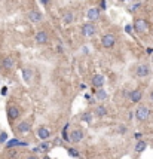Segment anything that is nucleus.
Here are the masks:
<instances>
[{
  "mask_svg": "<svg viewBox=\"0 0 153 159\" xmlns=\"http://www.w3.org/2000/svg\"><path fill=\"white\" fill-rule=\"evenodd\" d=\"M143 98V92L140 89H134L130 92V100L132 103H140Z\"/></svg>",
  "mask_w": 153,
  "mask_h": 159,
  "instance_id": "obj_10",
  "label": "nucleus"
},
{
  "mask_svg": "<svg viewBox=\"0 0 153 159\" xmlns=\"http://www.w3.org/2000/svg\"><path fill=\"white\" fill-rule=\"evenodd\" d=\"M95 114L100 116V117L106 116L107 114V107L106 106H97V109H95Z\"/></svg>",
  "mask_w": 153,
  "mask_h": 159,
  "instance_id": "obj_19",
  "label": "nucleus"
},
{
  "mask_svg": "<svg viewBox=\"0 0 153 159\" xmlns=\"http://www.w3.org/2000/svg\"><path fill=\"white\" fill-rule=\"evenodd\" d=\"M95 98L100 101H106V100H109V94L103 88H98V89H95Z\"/></svg>",
  "mask_w": 153,
  "mask_h": 159,
  "instance_id": "obj_15",
  "label": "nucleus"
},
{
  "mask_svg": "<svg viewBox=\"0 0 153 159\" xmlns=\"http://www.w3.org/2000/svg\"><path fill=\"white\" fill-rule=\"evenodd\" d=\"M135 138L140 140V138H141V132H137V134H135Z\"/></svg>",
  "mask_w": 153,
  "mask_h": 159,
  "instance_id": "obj_30",
  "label": "nucleus"
},
{
  "mask_svg": "<svg viewBox=\"0 0 153 159\" xmlns=\"http://www.w3.org/2000/svg\"><path fill=\"white\" fill-rule=\"evenodd\" d=\"M28 20L31 21V23H40L42 21V13L39 11H31V12H28Z\"/></svg>",
  "mask_w": 153,
  "mask_h": 159,
  "instance_id": "obj_12",
  "label": "nucleus"
},
{
  "mask_svg": "<svg viewBox=\"0 0 153 159\" xmlns=\"http://www.w3.org/2000/svg\"><path fill=\"white\" fill-rule=\"evenodd\" d=\"M2 66L6 68V70H12V68L15 67V60H13V57L3 58V61H2Z\"/></svg>",
  "mask_w": 153,
  "mask_h": 159,
  "instance_id": "obj_13",
  "label": "nucleus"
},
{
  "mask_svg": "<svg viewBox=\"0 0 153 159\" xmlns=\"http://www.w3.org/2000/svg\"><path fill=\"white\" fill-rule=\"evenodd\" d=\"M120 2H125V0H120Z\"/></svg>",
  "mask_w": 153,
  "mask_h": 159,
  "instance_id": "obj_36",
  "label": "nucleus"
},
{
  "mask_svg": "<svg viewBox=\"0 0 153 159\" xmlns=\"http://www.w3.org/2000/svg\"><path fill=\"white\" fill-rule=\"evenodd\" d=\"M15 155H16V152H15V150H13V152H11V153H9V156H11V158H13Z\"/></svg>",
  "mask_w": 153,
  "mask_h": 159,
  "instance_id": "obj_32",
  "label": "nucleus"
},
{
  "mask_svg": "<svg viewBox=\"0 0 153 159\" xmlns=\"http://www.w3.org/2000/svg\"><path fill=\"white\" fill-rule=\"evenodd\" d=\"M115 42H116V39H115V36L113 34H104L103 37H101V43L104 48H113L115 46Z\"/></svg>",
  "mask_w": 153,
  "mask_h": 159,
  "instance_id": "obj_4",
  "label": "nucleus"
},
{
  "mask_svg": "<svg viewBox=\"0 0 153 159\" xmlns=\"http://www.w3.org/2000/svg\"><path fill=\"white\" fill-rule=\"evenodd\" d=\"M27 159H39V158H37V156H28Z\"/></svg>",
  "mask_w": 153,
  "mask_h": 159,
  "instance_id": "obj_34",
  "label": "nucleus"
},
{
  "mask_svg": "<svg viewBox=\"0 0 153 159\" xmlns=\"http://www.w3.org/2000/svg\"><path fill=\"white\" fill-rule=\"evenodd\" d=\"M149 116H150V110H149V107H146V106H140V107L135 110V117H137L138 122H146V121L149 119Z\"/></svg>",
  "mask_w": 153,
  "mask_h": 159,
  "instance_id": "obj_1",
  "label": "nucleus"
},
{
  "mask_svg": "<svg viewBox=\"0 0 153 159\" xmlns=\"http://www.w3.org/2000/svg\"><path fill=\"white\" fill-rule=\"evenodd\" d=\"M45 159H49V158H45Z\"/></svg>",
  "mask_w": 153,
  "mask_h": 159,
  "instance_id": "obj_37",
  "label": "nucleus"
},
{
  "mask_svg": "<svg viewBox=\"0 0 153 159\" xmlns=\"http://www.w3.org/2000/svg\"><path fill=\"white\" fill-rule=\"evenodd\" d=\"M138 8H140V3H135V5H134V6H131L130 8V11H137V9H138Z\"/></svg>",
  "mask_w": 153,
  "mask_h": 159,
  "instance_id": "obj_26",
  "label": "nucleus"
},
{
  "mask_svg": "<svg viewBox=\"0 0 153 159\" xmlns=\"http://www.w3.org/2000/svg\"><path fill=\"white\" fill-rule=\"evenodd\" d=\"M31 76H33V71H31L30 68H24L23 70V79L25 80L27 83L31 82Z\"/></svg>",
  "mask_w": 153,
  "mask_h": 159,
  "instance_id": "obj_17",
  "label": "nucleus"
},
{
  "mask_svg": "<svg viewBox=\"0 0 153 159\" xmlns=\"http://www.w3.org/2000/svg\"><path fill=\"white\" fill-rule=\"evenodd\" d=\"M57 52H62V46H58L57 48Z\"/></svg>",
  "mask_w": 153,
  "mask_h": 159,
  "instance_id": "obj_33",
  "label": "nucleus"
},
{
  "mask_svg": "<svg viewBox=\"0 0 153 159\" xmlns=\"http://www.w3.org/2000/svg\"><path fill=\"white\" fill-rule=\"evenodd\" d=\"M125 31H126L128 34L132 33V30H131V25H126V27H125Z\"/></svg>",
  "mask_w": 153,
  "mask_h": 159,
  "instance_id": "obj_27",
  "label": "nucleus"
},
{
  "mask_svg": "<svg viewBox=\"0 0 153 159\" xmlns=\"http://www.w3.org/2000/svg\"><path fill=\"white\" fill-rule=\"evenodd\" d=\"M6 140H8V134H6V132H2V134H0V144L5 143Z\"/></svg>",
  "mask_w": 153,
  "mask_h": 159,
  "instance_id": "obj_24",
  "label": "nucleus"
},
{
  "mask_svg": "<svg viewBox=\"0 0 153 159\" xmlns=\"http://www.w3.org/2000/svg\"><path fill=\"white\" fill-rule=\"evenodd\" d=\"M95 31H97V28H95L94 24L85 23L82 25V34L85 36V37H92V36L95 34Z\"/></svg>",
  "mask_w": 153,
  "mask_h": 159,
  "instance_id": "obj_3",
  "label": "nucleus"
},
{
  "mask_svg": "<svg viewBox=\"0 0 153 159\" xmlns=\"http://www.w3.org/2000/svg\"><path fill=\"white\" fill-rule=\"evenodd\" d=\"M147 147V144L144 143V141H138L137 144H135V152H138V153H141L144 152V149Z\"/></svg>",
  "mask_w": 153,
  "mask_h": 159,
  "instance_id": "obj_23",
  "label": "nucleus"
},
{
  "mask_svg": "<svg viewBox=\"0 0 153 159\" xmlns=\"http://www.w3.org/2000/svg\"><path fill=\"white\" fill-rule=\"evenodd\" d=\"M92 85H94L97 89L98 88H103L104 86V76L103 74H95L94 78H92Z\"/></svg>",
  "mask_w": 153,
  "mask_h": 159,
  "instance_id": "obj_11",
  "label": "nucleus"
},
{
  "mask_svg": "<svg viewBox=\"0 0 153 159\" xmlns=\"http://www.w3.org/2000/svg\"><path fill=\"white\" fill-rule=\"evenodd\" d=\"M83 138V132L80 129H73L70 132V141L71 143H79V141H82Z\"/></svg>",
  "mask_w": 153,
  "mask_h": 159,
  "instance_id": "obj_8",
  "label": "nucleus"
},
{
  "mask_svg": "<svg viewBox=\"0 0 153 159\" xmlns=\"http://www.w3.org/2000/svg\"><path fill=\"white\" fill-rule=\"evenodd\" d=\"M16 129H18V132H21V134H27V132H30V129H31V124H30L28 121H23V122L18 124Z\"/></svg>",
  "mask_w": 153,
  "mask_h": 159,
  "instance_id": "obj_7",
  "label": "nucleus"
},
{
  "mask_svg": "<svg viewBox=\"0 0 153 159\" xmlns=\"http://www.w3.org/2000/svg\"><path fill=\"white\" fill-rule=\"evenodd\" d=\"M51 136V131L48 129L46 126H40V128H37V137L40 138V140H48Z\"/></svg>",
  "mask_w": 153,
  "mask_h": 159,
  "instance_id": "obj_9",
  "label": "nucleus"
},
{
  "mask_svg": "<svg viewBox=\"0 0 153 159\" xmlns=\"http://www.w3.org/2000/svg\"><path fill=\"white\" fill-rule=\"evenodd\" d=\"M137 76L138 78H146V76H149L150 74V67L147 66V64H140L138 67H137Z\"/></svg>",
  "mask_w": 153,
  "mask_h": 159,
  "instance_id": "obj_6",
  "label": "nucleus"
},
{
  "mask_svg": "<svg viewBox=\"0 0 153 159\" xmlns=\"http://www.w3.org/2000/svg\"><path fill=\"white\" fill-rule=\"evenodd\" d=\"M49 2H51V0H40V3H42V5H48Z\"/></svg>",
  "mask_w": 153,
  "mask_h": 159,
  "instance_id": "obj_29",
  "label": "nucleus"
},
{
  "mask_svg": "<svg viewBox=\"0 0 153 159\" xmlns=\"http://www.w3.org/2000/svg\"><path fill=\"white\" fill-rule=\"evenodd\" d=\"M49 147H51V144H49V143H42L39 147L34 149V152H36V153H39V152H46V150H49Z\"/></svg>",
  "mask_w": 153,
  "mask_h": 159,
  "instance_id": "obj_21",
  "label": "nucleus"
},
{
  "mask_svg": "<svg viewBox=\"0 0 153 159\" xmlns=\"http://www.w3.org/2000/svg\"><path fill=\"white\" fill-rule=\"evenodd\" d=\"M86 16H88V20H91V21L98 20V16H100V9H98V8H91L89 11L86 12Z\"/></svg>",
  "mask_w": 153,
  "mask_h": 159,
  "instance_id": "obj_16",
  "label": "nucleus"
},
{
  "mask_svg": "<svg viewBox=\"0 0 153 159\" xmlns=\"http://www.w3.org/2000/svg\"><path fill=\"white\" fill-rule=\"evenodd\" d=\"M125 131H126V128H125V126H120V128H119V132H120V134H123Z\"/></svg>",
  "mask_w": 153,
  "mask_h": 159,
  "instance_id": "obj_28",
  "label": "nucleus"
},
{
  "mask_svg": "<svg viewBox=\"0 0 153 159\" xmlns=\"http://www.w3.org/2000/svg\"><path fill=\"white\" fill-rule=\"evenodd\" d=\"M15 146H27V143H21L20 140L13 138V140H11V141H8V144H6V147L8 149H12V147H15Z\"/></svg>",
  "mask_w": 153,
  "mask_h": 159,
  "instance_id": "obj_18",
  "label": "nucleus"
},
{
  "mask_svg": "<svg viewBox=\"0 0 153 159\" xmlns=\"http://www.w3.org/2000/svg\"><path fill=\"white\" fill-rule=\"evenodd\" d=\"M147 54H149V55H150V54H153V49H152V48H147Z\"/></svg>",
  "mask_w": 153,
  "mask_h": 159,
  "instance_id": "obj_31",
  "label": "nucleus"
},
{
  "mask_svg": "<svg viewBox=\"0 0 153 159\" xmlns=\"http://www.w3.org/2000/svg\"><path fill=\"white\" fill-rule=\"evenodd\" d=\"M92 117H94V116H92L91 112H85V113L82 114V121H83V122H88V124H91V122H92Z\"/></svg>",
  "mask_w": 153,
  "mask_h": 159,
  "instance_id": "obj_22",
  "label": "nucleus"
},
{
  "mask_svg": "<svg viewBox=\"0 0 153 159\" xmlns=\"http://www.w3.org/2000/svg\"><path fill=\"white\" fill-rule=\"evenodd\" d=\"M150 100H152V101H153V91L150 92Z\"/></svg>",
  "mask_w": 153,
  "mask_h": 159,
  "instance_id": "obj_35",
  "label": "nucleus"
},
{
  "mask_svg": "<svg viewBox=\"0 0 153 159\" xmlns=\"http://www.w3.org/2000/svg\"><path fill=\"white\" fill-rule=\"evenodd\" d=\"M34 39H36V43H37V45H45V43L49 42V34H48L46 31H37L34 36Z\"/></svg>",
  "mask_w": 153,
  "mask_h": 159,
  "instance_id": "obj_5",
  "label": "nucleus"
},
{
  "mask_svg": "<svg viewBox=\"0 0 153 159\" xmlns=\"http://www.w3.org/2000/svg\"><path fill=\"white\" fill-rule=\"evenodd\" d=\"M8 114H9V119H18V116H20V109L16 107V106H9L8 107Z\"/></svg>",
  "mask_w": 153,
  "mask_h": 159,
  "instance_id": "obj_14",
  "label": "nucleus"
},
{
  "mask_svg": "<svg viewBox=\"0 0 153 159\" xmlns=\"http://www.w3.org/2000/svg\"><path fill=\"white\" fill-rule=\"evenodd\" d=\"M134 30L137 31V33H146L147 30H149V24L146 20H143V18H138V20H135V23H134Z\"/></svg>",
  "mask_w": 153,
  "mask_h": 159,
  "instance_id": "obj_2",
  "label": "nucleus"
},
{
  "mask_svg": "<svg viewBox=\"0 0 153 159\" xmlns=\"http://www.w3.org/2000/svg\"><path fill=\"white\" fill-rule=\"evenodd\" d=\"M69 155H70V156H76V158H77V156H79V152H77V150H74V149H70V150H69Z\"/></svg>",
  "mask_w": 153,
  "mask_h": 159,
  "instance_id": "obj_25",
  "label": "nucleus"
},
{
  "mask_svg": "<svg viewBox=\"0 0 153 159\" xmlns=\"http://www.w3.org/2000/svg\"><path fill=\"white\" fill-rule=\"evenodd\" d=\"M62 21L66 24H71L74 21V16H73V13L71 12H66L64 15H62Z\"/></svg>",
  "mask_w": 153,
  "mask_h": 159,
  "instance_id": "obj_20",
  "label": "nucleus"
}]
</instances>
